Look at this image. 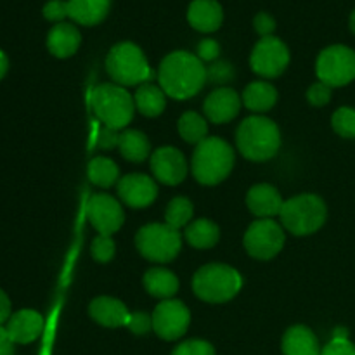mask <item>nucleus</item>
Segmentation results:
<instances>
[{
	"label": "nucleus",
	"mask_w": 355,
	"mask_h": 355,
	"mask_svg": "<svg viewBox=\"0 0 355 355\" xmlns=\"http://www.w3.org/2000/svg\"><path fill=\"white\" fill-rule=\"evenodd\" d=\"M159 87L173 99H189L203 89L207 68L198 55L187 51H175L159 62Z\"/></svg>",
	"instance_id": "obj_1"
},
{
	"label": "nucleus",
	"mask_w": 355,
	"mask_h": 355,
	"mask_svg": "<svg viewBox=\"0 0 355 355\" xmlns=\"http://www.w3.org/2000/svg\"><path fill=\"white\" fill-rule=\"evenodd\" d=\"M238 149L252 162H267L279 151L281 134L277 125L266 116H250L243 120L236 134Z\"/></svg>",
	"instance_id": "obj_2"
},
{
	"label": "nucleus",
	"mask_w": 355,
	"mask_h": 355,
	"mask_svg": "<svg viewBox=\"0 0 355 355\" xmlns=\"http://www.w3.org/2000/svg\"><path fill=\"white\" fill-rule=\"evenodd\" d=\"M234 166V151L218 137H207L193 155V175L203 186H217Z\"/></svg>",
	"instance_id": "obj_3"
},
{
	"label": "nucleus",
	"mask_w": 355,
	"mask_h": 355,
	"mask_svg": "<svg viewBox=\"0 0 355 355\" xmlns=\"http://www.w3.org/2000/svg\"><path fill=\"white\" fill-rule=\"evenodd\" d=\"M243 286L241 276L224 263H208L193 277V290L198 298L208 304H224L232 300Z\"/></svg>",
	"instance_id": "obj_4"
},
{
	"label": "nucleus",
	"mask_w": 355,
	"mask_h": 355,
	"mask_svg": "<svg viewBox=\"0 0 355 355\" xmlns=\"http://www.w3.org/2000/svg\"><path fill=\"white\" fill-rule=\"evenodd\" d=\"M90 104L101 123L107 128L120 130L134 118V97L116 83H103L96 87L90 97Z\"/></svg>",
	"instance_id": "obj_5"
},
{
	"label": "nucleus",
	"mask_w": 355,
	"mask_h": 355,
	"mask_svg": "<svg viewBox=\"0 0 355 355\" xmlns=\"http://www.w3.org/2000/svg\"><path fill=\"white\" fill-rule=\"evenodd\" d=\"M279 217L291 234L309 236L324 225L328 208L324 201L315 194H300L284 201Z\"/></svg>",
	"instance_id": "obj_6"
},
{
	"label": "nucleus",
	"mask_w": 355,
	"mask_h": 355,
	"mask_svg": "<svg viewBox=\"0 0 355 355\" xmlns=\"http://www.w3.org/2000/svg\"><path fill=\"white\" fill-rule=\"evenodd\" d=\"M106 69L116 85H137L153 78L144 52L132 42H120L106 58Z\"/></svg>",
	"instance_id": "obj_7"
},
{
	"label": "nucleus",
	"mask_w": 355,
	"mask_h": 355,
	"mask_svg": "<svg viewBox=\"0 0 355 355\" xmlns=\"http://www.w3.org/2000/svg\"><path fill=\"white\" fill-rule=\"evenodd\" d=\"M135 246L144 259L151 262H172L182 248V239L177 229L168 224H148L139 229Z\"/></svg>",
	"instance_id": "obj_8"
},
{
	"label": "nucleus",
	"mask_w": 355,
	"mask_h": 355,
	"mask_svg": "<svg viewBox=\"0 0 355 355\" xmlns=\"http://www.w3.org/2000/svg\"><path fill=\"white\" fill-rule=\"evenodd\" d=\"M319 80L326 85L343 87L355 80V51L345 45H331L319 54L315 64Z\"/></svg>",
	"instance_id": "obj_9"
},
{
	"label": "nucleus",
	"mask_w": 355,
	"mask_h": 355,
	"mask_svg": "<svg viewBox=\"0 0 355 355\" xmlns=\"http://www.w3.org/2000/svg\"><path fill=\"white\" fill-rule=\"evenodd\" d=\"M243 243L253 259L270 260L283 250L284 232L281 225L270 218H260L250 225Z\"/></svg>",
	"instance_id": "obj_10"
},
{
	"label": "nucleus",
	"mask_w": 355,
	"mask_h": 355,
	"mask_svg": "<svg viewBox=\"0 0 355 355\" xmlns=\"http://www.w3.org/2000/svg\"><path fill=\"white\" fill-rule=\"evenodd\" d=\"M250 64L257 75L263 78H276L290 64V51L277 37H266L253 49Z\"/></svg>",
	"instance_id": "obj_11"
},
{
	"label": "nucleus",
	"mask_w": 355,
	"mask_h": 355,
	"mask_svg": "<svg viewBox=\"0 0 355 355\" xmlns=\"http://www.w3.org/2000/svg\"><path fill=\"white\" fill-rule=\"evenodd\" d=\"M153 329L163 340H173L184 336L191 322L189 309L179 300H163L153 312Z\"/></svg>",
	"instance_id": "obj_12"
},
{
	"label": "nucleus",
	"mask_w": 355,
	"mask_h": 355,
	"mask_svg": "<svg viewBox=\"0 0 355 355\" xmlns=\"http://www.w3.org/2000/svg\"><path fill=\"white\" fill-rule=\"evenodd\" d=\"M87 218L101 236H111L123 225L121 205L110 194H94L87 203Z\"/></svg>",
	"instance_id": "obj_13"
},
{
	"label": "nucleus",
	"mask_w": 355,
	"mask_h": 355,
	"mask_svg": "<svg viewBox=\"0 0 355 355\" xmlns=\"http://www.w3.org/2000/svg\"><path fill=\"white\" fill-rule=\"evenodd\" d=\"M151 172L159 182L177 186L187 175V162L179 149L172 146L156 149L151 155Z\"/></svg>",
	"instance_id": "obj_14"
},
{
	"label": "nucleus",
	"mask_w": 355,
	"mask_h": 355,
	"mask_svg": "<svg viewBox=\"0 0 355 355\" xmlns=\"http://www.w3.org/2000/svg\"><path fill=\"white\" fill-rule=\"evenodd\" d=\"M118 196L127 207L146 208L158 196V186L144 173H130L118 180Z\"/></svg>",
	"instance_id": "obj_15"
},
{
	"label": "nucleus",
	"mask_w": 355,
	"mask_h": 355,
	"mask_svg": "<svg viewBox=\"0 0 355 355\" xmlns=\"http://www.w3.org/2000/svg\"><path fill=\"white\" fill-rule=\"evenodd\" d=\"M241 110V99L238 92L227 87L214 90L205 101V114L211 123H227L234 120Z\"/></svg>",
	"instance_id": "obj_16"
},
{
	"label": "nucleus",
	"mask_w": 355,
	"mask_h": 355,
	"mask_svg": "<svg viewBox=\"0 0 355 355\" xmlns=\"http://www.w3.org/2000/svg\"><path fill=\"white\" fill-rule=\"evenodd\" d=\"M6 331L14 343L26 345L35 342L44 331V318L31 309H23L9 318L6 322Z\"/></svg>",
	"instance_id": "obj_17"
},
{
	"label": "nucleus",
	"mask_w": 355,
	"mask_h": 355,
	"mask_svg": "<svg viewBox=\"0 0 355 355\" xmlns=\"http://www.w3.org/2000/svg\"><path fill=\"white\" fill-rule=\"evenodd\" d=\"M246 205L250 211L260 218H270L274 215L281 214L284 201L281 198L279 191L270 184H257L248 191Z\"/></svg>",
	"instance_id": "obj_18"
},
{
	"label": "nucleus",
	"mask_w": 355,
	"mask_h": 355,
	"mask_svg": "<svg viewBox=\"0 0 355 355\" xmlns=\"http://www.w3.org/2000/svg\"><path fill=\"white\" fill-rule=\"evenodd\" d=\"M187 21L194 30L211 33L220 28L224 10L217 0H193L187 9Z\"/></svg>",
	"instance_id": "obj_19"
},
{
	"label": "nucleus",
	"mask_w": 355,
	"mask_h": 355,
	"mask_svg": "<svg viewBox=\"0 0 355 355\" xmlns=\"http://www.w3.org/2000/svg\"><path fill=\"white\" fill-rule=\"evenodd\" d=\"M89 312L94 321L99 322L101 326H106V328L127 326L128 319H130L128 309L120 300L111 297H99L90 302Z\"/></svg>",
	"instance_id": "obj_20"
},
{
	"label": "nucleus",
	"mask_w": 355,
	"mask_h": 355,
	"mask_svg": "<svg viewBox=\"0 0 355 355\" xmlns=\"http://www.w3.org/2000/svg\"><path fill=\"white\" fill-rule=\"evenodd\" d=\"M80 44H82V35L78 28L69 23H58L47 35L49 52L59 59L75 54Z\"/></svg>",
	"instance_id": "obj_21"
},
{
	"label": "nucleus",
	"mask_w": 355,
	"mask_h": 355,
	"mask_svg": "<svg viewBox=\"0 0 355 355\" xmlns=\"http://www.w3.org/2000/svg\"><path fill=\"white\" fill-rule=\"evenodd\" d=\"M111 0H68V12L75 23L94 26L106 19Z\"/></svg>",
	"instance_id": "obj_22"
},
{
	"label": "nucleus",
	"mask_w": 355,
	"mask_h": 355,
	"mask_svg": "<svg viewBox=\"0 0 355 355\" xmlns=\"http://www.w3.org/2000/svg\"><path fill=\"white\" fill-rule=\"evenodd\" d=\"M284 355H321L318 338L307 326H293L283 336Z\"/></svg>",
	"instance_id": "obj_23"
},
{
	"label": "nucleus",
	"mask_w": 355,
	"mask_h": 355,
	"mask_svg": "<svg viewBox=\"0 0 355 355\" xmlns=\"http://www.w3.org/2000/svg\"><path fill=\"white\" fill-rule=\"evenodd\" d=\"M144 288L149 295L156 298L173 297L179 290V279L170 270L162 269V267H153L144 274Z\"/></svg>",
	"instance_id": "obj_24"
},
{
	"label": "nucleus",
	"mask_w": 355,
	"mask_h": 355,
	"mask_svg": "<svg viewBox=\"0 0 355 355\" xmlns=\"http://www.w3.org/2000/svg\"><path fill=\"white\" fill-rule=\"evenodd\" d=\"M277 101L276 87L267 82H253L243 92V103L255 113H266L272 110Z\"/></svg>",
	"instance_id": "obj_25"
},
{
	"label": "nucleus",
	"mask_w": 355,
	"mask_h": 355,
	"mask_svg": "<svg viewBox=\"0 0 355 355\" xmlns=\"http://www.w3.org/2000/svg\"><path fill=\"white\" fill-rule=\"evenodd\" d=\"M166 94L163 92L162 87H156L153 83H142L137 89V94L134 97L135 107L139 110V113H142L144 116H158L163 113L166 106Z\"/></svg>",
	"instance_id": "obj_26"
},
{
	"label": "nucleus",
	"mask_w": 355,
	"mask_h": 355,
	"mask_svg": "<svg viewBox=\"0 0 355 355\" xmlns=\"http://www.w3.org/2000/svg\"><path fill=\"white\" fill-rule=\"evenodd\" d=\"M120 155L125 159L134 163L144 162L151 153V144L148 137L139 130H123L120 132V142H118Z\"/></svg>",
	"instance_id": "obj_27"
},
{
	"label": "nucleus",
	"mask_w": 355,
	"mask_h": 355,
	"mask_svg": "<svg viewBox=\"0 0 355 355\" xmlns=\"http://www.w3.org/2000/svg\"><path fill=\"white\" fill-rule=\"evenodd\" d=\"M218 238H220V229H218V225L215 222L208 220V218L194 220L186 229L187 243L198 250L214 248L217 245Z\"/></svg>",
	"instance_id": "obj_28"
},
{
	"label": "nucleus",
	"mask_w": 355,
	"mask_h": 355,
	"mask_svg": "<svg viewBox=\"0 0 355 355\" xmlns=\"http://www.w3.org/2000/svg\"><path fill=\"white\" fill-rule=\"evenodd\" d=\"M87 175L90 182L99 187H111L120 180V170L116 163L104 156H97L87 166Z\"/></svg>",
	"instance_id": "obj_29"
},
{
	"label": "nucleus",
	"mask_w": 355,
	"mask_h": 355,
	"mask_svg": "<svg viewBox=\"0 0 355 355\" xmlns=\"http://www.w3.org/2000/svg\"><path fill=\"white\" fill-rule=\"evenodd\" d=\"M179 134L182 135V139L189 144H200L207 139L208 134V125L201 114L193 113V111H187L180 116L179 120Z\"/></svg>",
	"instance_id": "obj_30"
},
{
	"label": "nucleus",
	"mask_w": 355,
	"mask_h": 355,
	"mask_svg": "<svg viewBox=\"0 0 355 355\" xmlns=\"http://www.w3.org/2000/svg\"><path fill=\"white\" fill-rule=\"evenodd\" d=\"M191 218H193V203L187 198H173L166 207L165 224L179 231L180 227L189 224Z\"/></svg>",
	"instance_id": "obj_31"
},
{
	"label": "nucleus",
	"mask_w": 355,
	"mask_h": 355,
	"mask_svg": "<svg viewBox=\"0 0 355 355\" xmlns=\"http://www.w3.org/2000/svg\"><path fill=\"white\" fill-rule=\"evenodd\" d=\"M333 128L338 135L345 139H355V110L354 107H340L333 114Z\"/></svg>",
	"instance_id": "obj_32"
},
{
	"label": "nucleus",
	"mask_w": 355,
	"mask_h": 355,
	"mask_svg": "<svg viewBox=\"0 0 355 355\" xmlns=\"http://www.w3.org/2000/svg\"><path fill=\"white\" fill-rule=\"evenodd\" d=\"M114 252H116V245H114L113 238L111 236H97L92 241V248H90V253H92L94 259L101 263L111 262L114 257Z\"/></svg>",
	"instance_id": "obj_33"
},
{
	"label": "nucleus",
	"mask_w": 355,
	"mask_h": 355,
	"mask_svg": "<svg viewBox=\"0 0 355 355\" xmlns=\"http://www.w3.org/2000/svg\"><path fill=\"white\" fill-rule=\"evenodd\" d=\"M172 355H215L214 347L203 340H189L173 350Z\"/></svg>",
	"instance_id": "obj_34"
},
{
	"label": "nucleus",
	"mask_w": 355,
	"mask_h": 355,
	"mask_svg": "<svg viewBox=\"0 0 355 355\" xmlns=\"http://www.w3.org/2000/svg\"><path fill=\"white\" fill-rule=\"evenodd\" d=\"M44 17L49 21L61 23L64 17H69L68 2L66 0H49L44 6Z\"/></svg>",
	"instance_id": "obj_35"
},
{
	"label": "nucleus",
	"mask_w": 355,
	"mask_h": 355,
	"mask_svg": "<svg viewBox=\"0 0 355 355\" xmlns=\"http://www.w3.org/2000/svg\"><path fill=\"white\" fill-rule=\"evenodd\" d=\"M307 99L312 106H326V104L329 103V99H331V87L326 85V83L322 82L314 83V85L309 89Z\"/></svg>",
	"instance_id": "obj_36"
},
{
	"label": "nucleus",
	"mask_w": 355,
	"mask_h": 355,
	"mask_svg": "<svg viewBox=\"0 0 355 355\" xmlns=\"http://www.w3.org/2000/svg\"><path fill=\"white\" fill-rule=\"evenodd\" d=\"M127 328L135 335H146L153 328V318L146 312H135V314H130Z\"/></svg>",
	"instance_id": "obj_37"
},
{
	"label": "nucleus",
	"mask_w": 355,
	"mask_h": 355,
	"mask_svg": "<svg viewBox=\"0 0 355 355\" xmlns=\"http://www.w3.org/2000/svg\"><path fill=\"white\" fill-rule=\"evenodd\" d=\"M253 26H255L257 33L262 38L272 37V31L276 30V21H274V17L270 14L259 12L255 16V19H253Z\"/></svg>",
	"instance_id": "obj_38"
},
{
	"label": "nucleus",
	"mask_w": 355,
	"mask_h": 355,
	"mask_svg": "<svg viewBox=\"0 0 355 355\" xmlns=\"http://www.w3.org/2000/svg\"><path fill=\"white\" fill-rule=\"evenodd\" d=\"M118 142H120V132L114 130V128L103 127L97 135L96 146L99 149H113L118 148Z\"/></svg>",
	"instance_id": "obj_39"
},
{
	"label": "nucleus",
	"mask_w": 355,
	"mask_h": 355,
	"mask_svg": "<svg viewBox=\"0 0 355 355\" xmlns=\"http://www.w3.org/2000/svg\"><path fill=\"white\" fill-rule=\"evenodd\" d=\"M321 355H355V345L349 340H331V343L324 347Z\"/></svg>",
	"instance_id": "obj_40"
},
{
	"label": "nucleus",
	"mask_w": 355,
	"mask_h": 355,
	"mask_svg": "<svg viewBox=\"0 0 355 355\" xmlns=\"http://www.w3.org/2000/svg\"><path fill=\"white\" fill-rule=\"evenodd\" d=\"M218 52H220V47H218L217 42L211 40V38L201 40L200 44H198V58H200L201 61H214V59H217Z\"/></svg>",
	"instance_id": "obj_41"
},
{
	"label": "nucleus",
	"mask_w": 355,
	"mask_h": 355,
	"mask_svg": "<svg viewBox=\"0 0 355 355\" xmlns=\"http://www.w3.org/2000/svg\"><path fill=\"white\" fill-rule=\"evenodd\" d=\"M208 75H211V80H214V83H218V82H227L229 78L232 76V69L231 66H229V62H217V64H214L210 68V71L207 69V78Z\"/></svg>",
	"instance_id": "obj_42"
},
{
	"label": "nucleus",
	"mask_w": 355,
	"mask_h": 355,
	"mask_svg": "<svg viewBox=\"0 0 355 355\" xmlns=\"http://www.w3.org/2000/svg\"><path fill=\"white\" fill-rule=\"evenodd\" d=\"M0 355H14V342L2 326H0Z\"/></svg>",
	"instance_id": "obj_43"
},
{
	"label": "nucleus",
	"mask_w": 355,
	"mask_h": 355,
	"mask_svg": "<svg viewBox=\"0 0 355 355\" xmlns=\"http://www.w3.org/2000/svg\"><path fill=\"white\" fill-rule=\"evenodd\" d=\"M10 318V300L2 290H0V326L9 321Z\"/></svg>",
	"instance_id": "obj_44"
},
{
	"label": "nucleus",
	"mask_w": 355,
	"mask_h": 355,
	"mask_svg": "<svg viewBox=\"0 0 355 355\" xmlns=\"http://www.w3.org/2000/svg\"><path fill=\"white\" fill-rule=\"evenodd\" d=\"M7 69H9V59H7L6 52H3L2 49H0V80H2L3 76H6Z\"/></svg>",
	"instance_id": "obj_45"
},
{
	"label": "nucleus",
	"mask_w": 355,
	"mask_h": 355,
	"mask_svg": "<svg viewBox=\"0 0 355 355\" xmlns=\"http://www.w3.org/2000/svg\"><path fill=\"white\" fill-rule=\"evenodd\" d=\"M347 336H349V333H347V329H343V328H338L335 331V336H333V340H349L347 338Z\"/></svg>",
	"instance_id": "obj_46"
},
{
	"label": "nucleus",
	"mask_w": 355,
	"mask_h": 355,
	"mask_svg": "<svg viewBox=\"0 0 355 355\" xmlns=\"http://www.w3.org/2000/svg\"><path fill=\"white\" fill-rule=\"evenodd\" d=\"M350 30L355 33V10L352 12V16H350Z\"/></svg>",
	"instance_id": "obj_47"
}]
</instances>
